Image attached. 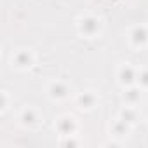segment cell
Returning <instances> with one entry per match:
<instances>
[{
    "label": "cell",
    "mask_w": 148,
    "mask_h": 148,
    "mask_svg": "<svg viewBox=\"0 0 148 148\" xmlns=\"http://www.w3.org/2000/svg\"><path fill=\"white\" fill-rule=\"evenodd\" d=\"M70 92H71V86H70L68 82H64V80H59V79L51 80V82L47 84V87H45L47 98H49L51 101H54V103H59V101L68 99Z\"/></svg>",
    "instance_id": "cell-6"
},
{
    "label": "cell",
    "mask_w": 148,
    "mask_h": 148,
    "mask_svg": "<svg viewBox=\"0 0 148 148\" xmlns=\"http://www.w3.org/2000/svg\"><path fill=\"white\" fill-rule=\"evenodd\" d=\"M143 91H148V66L138 70V82H136Z\"/></svg>",
    "instance_id": "cell-13"
},
{
    "label": "cell",
    "mask_w": 148,
    "mask_h": 148,
    "mask_svg": "<svg viewBox=\"0 0 148 148\" xmlns=\"http://www.w3.org/2000/svg\"><path fill=\"white\" fill-rule=\"evenodd\" d=\"M131 131H132V125L127 124V122H125L124 119H120V117L113 119V120L110 122V125H108V132H110V136H112L113 139H119V141L129 138Z\"/></svg>",
    "instance_id": "cell-9"
},
{
    "label": "cell",
    "mask_w": 148,
    "mask_h": 148,
    "mask_svg": "<svg viewBox=\"0 0 148 148\" xmlns=\"http://www.w3.org/2000/svg\"><path fill=\"white\" fill-rule=\"evenodd\" d=\"M11 105H12L11 94H9V91H5V89H4L2 92H0V115H5V113L9 112Z\"/></svg>",
    "instance_id": "cell-12"
},
{
    "label": "cell",
    "mask_w": 148,
    "mask_h": 148,
    "mask_svg": "<svg viewBox=\"0 0 148 148\" xmlns=\"http://www.w3.org/2000/svg\"><path fill=\"white\" fill-rule=\"evenodd\" d=\"M143 89L134 84V86H129V87H124L122 89V94H120V99L124 105H129V106H139L141 99H143Z\"/></svg>",
    "instance_id": "cell-10"
},
{
    "label": "cell",
    "mask_w": 148,
    "mask_h": 148,
    "mask_svg": "<svg viewBox=\"0 0 148 148\" xmlns=\"http://www.w3.org/2000/svg\"><path fill=\"white\" fill-rule=\"evenodd\" d=\"M119 117L120 119H124L127 124H131L132 127L141 120V112H139V108L138 106H129V105H124L122 108H120V112H119Z\"/></svg>",
    "instance_id": "cell-11"
},
{
    "label": "cell",
    "mask_w": 148,
    "mask_h": 148,
    "mask_svg": "<svg viewBox=\"0 0 148 148\" xmlns=\"http://www.w3.org/2000/svg\"><path fill=\"white\" fill-rule=\"evenodd\" d=\"M54 131L59 138H66V136H73L79 132V122L73 115H59L54 120Z\"/></svg>",
    "instance_id": "cell-7"
},
{
    "label": "cell",
    "mask_w": 148,
    "mask_h": 148,
    "mask_svg": "<svg viewBox=\"0 0 148 148\" xmlns=\"http://www.w3.org/2000/svg\"><path fill=\"white\" fill-rule=\"evenodd\" d=\"M18 122L26 131H38L44 125V115L38 108L32 105H25L18 113Z\"/></svg>",
    "instance_id": "cell-2"
},
{
    "label": "cell",
    "mask_w": 148,
    "mask_h": 148,
    "mask_svg": "<svg viewBox=\"0 0 148 148\" xmlns=\"http://www.w3.org/2000/svg\"><path fill=\"white\" fill-rule=\"evenodd\" d=\"M75 25H77V33L82 38H98L103 32L101 18L96 16V14H91V12L79 16Z\"/></svg>",
    "instance_id": "cell-1"
},
{
    "label": "cell",
    "mask_w": 148,
    "mask_h": 148,
    "mask_svg": "<svg viewBox=\"0 0 148 148\" xmlns=\"http://www.w3.org/2000/svg\"><path fill=\"white\" fill-rule=\"evenodd\" d=\"M11 66L16 70V71H28L35 66L37 63V54L32 51V49H18L11 54V59H9Z\"/></svg>",
    "instance_id": "cell-3"
},
{
    "label": "cell",
    "mask_w": 148,
    "mask_h": 148,
    "mask_svg": "<svg viewBox=\"0 0 148 148\" xmlns=\"http://www.w3.org/2000/svg\"><path fill=\"white\" fill-rule=\"evenodd\" d=\"M127 44L134 51H143L148 47V25L146 23H138L132 25L127 30Z\"/></svg>",
    "instance_id": "cell-4"
},
{
    "label": "cell",
    "mask_w": 148,
    "mask_h": 148,
    "mask_svg": "<svg viewBox=\"0 0 148 148\" xmlns=\"http://www.w3.org/2000/svg\"><path fill=\"white\" fill-rule=\"evenodd\" d=\"M75 105L82 112H92L99 105V96L96 91H82L75 96Z\"/></svg>",
    "instance_id": "cell-8"
},
{
    "label": "cell",
    "mask_w": 148,
    "mask_h": 148,
    "mask_svg": "<svg viewBox=\"0 0 148 148\" xmlns=\"http://www.w3.org/2000/svg\"><path fill=\"white\" fill-rule=\"evenodd\" d=\"M59 145H61V146H79L80 141L77 139V134H73V136L61 138V139H59Z\"/></svg>",
    "instance_id": "cell-14"
},
{
    "label": "cell",
    "mask_w": 148,
    "mask_h": 148,
    "mask_svg": "<svg viewBox=\"0 0 148 148\" xmlns=\"http://www.w3.org/2000/svg\"><path fill=\"white\" fill-rule=\"evenodd\" d=\"M138 66H134L132 63H120L117 66V84L124 89V87H129V86H134L138 82Z\"/></svg>",
    "instance_id": "cell-5"
}]
</instances>
